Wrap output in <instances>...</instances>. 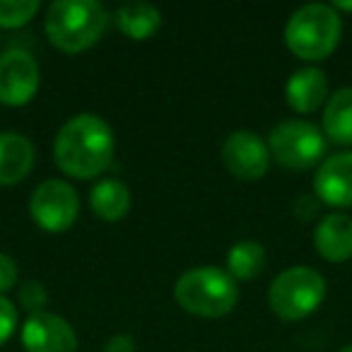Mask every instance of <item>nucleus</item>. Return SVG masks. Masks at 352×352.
<instances>
[{
    "mask_svg": "<svg viewBox=\"0 0 352 352\" xmlns=\"http://www.w3.org/2000/svg\"><path fill=\"white\" fill-rule=\"evenodd\" d=\"M338 352H352V345H345V347H340Z\"/></svg>",
    "mask_w": 352,
    "mask_h": 352,
    "instance_id": "26",
    "label": "nucleus"
},
{
    "mask_svg": "<svg viewBox=\"0 0 352 352\" xmlns=\"http://www.w3.org/2000/svg\"><path fill=\"white\" fill-rule=\"evenodd\" d=\"M41 73L34 56L25 49H8L0 56V104L25 107L36 97Z\"/></svg>",
    "mask_w": 352,
    "mask_h": 352,
    "instance_id": "8",
    "label": "nucleus"
},
{
    "mask_svg": "<svg viewBox=\"0 0 352 352\" xmlns=\"http://www.w3.org/2000/svg\"><path fill=\"white\" fill-rule=\"evenodd\" d=\"M265 249L254 239L239 241L227 254V273L234 280H254L265 268Z\"/></svg>",
    "mask_w": 352,
    "mask_h": 352,
    "instance_id": "18",
    "label": "nucleus"
},
{
    "mask_svg": "<svg viewBox=\"0 0 352 352\" xmlns=\"http://www.w3.org/2000/svg\"><path fill=\"white\" fill-rule=\"evenodd\" d=\"M109 15L97 0H56L44 17L49 41L63 54H80L107 32Z\"/></svg>",
    "mask_w": 352,
    "mask_h": 352,
    "instance_id": "2",
    "label": "nucleus"
},
{
    "mask_svg": "<svg viewBox=\"0 0 352 352\" xmlns=\"http://www.w3.org/2000/svg\"><path fill=\"white\" fill-rule=\"evenodd\" d=\"M285 99L297 113H314L328 102V78L321 68H302L289 75L285 85Z\"/></svg>",
    "mask_w": 352,
    "mask_h": 352,
    "instance_id": "13",
    "label": "nucleus"
},
{
    "mask_svg": "<svg viewBox=\"0 0 352 352\" xmlns=\"http://www.w3.org/2000/svg\"><path fill=\"white\" fill-rule=\"evenodd\" d=\"M323 135L336 145H352V87H340L328 97Z\"/></svg>",
    "mask_w": 352,
    "mask_h": 352,
    "instance_id": "17",
    "label": "nucleus"
},
{
    "mask_svg": "<svg viewBox=\"0 0 352 352\" xmlns=\"http://www.w3.org/2000/svg\"><path fill=\"white\" fill-rule=\"evenodd\" d=\"M333 10H352V3H336V6H333Z\"/></svg>",
    "mask_w": 352,
    "mask_h": 352,
    "instance_id": "25",
    "label": "nucleus"
},
{
    "mask_svg": "<svg viewBox=\"0 0 352 352\" xmlns=\"http://www.w3.org/2000/svg\"><path fill=\"white\" fill-rule=\"evenodd\" d=\"M17 321H20V314H17L15 304L0 294V345L10 340V336L17 328Z\"/></svg>",
    "mask_w": 352,
    "mask_h": 352,
    "instance_id": "21",
    "label": "nucleus"
},
{
    "mask_svg": "<svg viewBox=\"0 0 352 352\" xmlns=\"http://www.w3.org/2000/svg\"><path fill=\"white\" fill-rule=\"evenodd\" d=\"M176 304L191 316L220 318L227 316L239 302V289L227 270L215 265L191 268L174 285Z\"/></svg>",
    "mask_w": 352,
    "mask_h": 352,
    "instance_id": "3",
    "label": "nucleus"
},
{
    "mask_svg": "<svg viewBox=\"0 0 352 352\" xmlns=\"http://www.w3.org/2000/svg\"><path fill=\"white\" fill-rule=\"evenodd\" d=\"M34 166V145L20 133H0V186H15Z\"/></svg>",
    "mask_w": 352,
    "mask_h": 352,
    "instance_id": "14",
    "label": "nucleus"
},
{
    "mask_svg": "<svg viewBox=\"0 0 352 352\" xmlns=\"http://www.w3.org/2000/svg\"><path fill=\"white\" fill-rule=\"evenodd\" d=\"M314 246L318 256L331 263L352 258V217L345 212H328L314 230Z\"/></svg>",
    "mask_w": 352,
    "mask_h": 352,
    "instance_id": "12",
    "label": "nucleus"
},
{
    "mask_svg": "<svg viewBox=\"0 0 352 352\" xmlns=\"http://www.w3.org/2000/svg\"><path fill=\"white\" fill-rule=\"evenodd\" d=\"M39 8L41 6L36 0H0V27L3 30H17V27L34 20Z\"/></svg>",
    "mask_w": 352,
    "mask_h": 352,
    "instance_id": "19",
    "label": "nucleus"
},
{
    "mask_svg": "<svg viewBox=\"0 0 352 352\" xmlns=\"http://www.w3.org/2000/svg\"><path fill=\"white\" fill-rule=\"evenodd\" d=\"M342 34V20L333 6L311 3L292 12L285 25V44L297 58L318 63L336 51Z\"/></svg>",
    "mask_w": 352,
    "mask_h": 352,
    "instance_id": "4",
    "label": "nucleus"
},
{
    "mask_svg": "<svg viewBox=\"0 0 352 352\" xmlns=\"http://www.w3.org/2000/svg\"><path fill=\"white\" fill-rule=\"evenodd\" d=\"M30 215L49 234L68 232L80 215L78 191L60 179L41 182L30 198Z\"/></svg>",
    "mask_w": 352,
    "mask_h": 352,
    "instance_id": "7",
    "label": "nucleus"
},
{
    "mask_svg": "<svg viewBox=\"0 0 352 352\" xmlns=\"http://www.w3.org/2000/svg\"><path fill=\"white\" fill-rule=\"evenodd\" d=\"M131 188L118 179H104L89 193V208L104 222H118L131 210Z\"/></svg>",
    "mask_w": 352,
    "mask_h": 352,
    "instance_id": "16",
    "label": "nucleus"
},
{
    "mask_svg": "<svg viewBox=\"0 0 352 352\" xmlns=\"http://www.w3.org/2000/svg\"><path fill=\"white\" fill-rule=\"evenodd\" d=\"M22 345L27 352H78V336L63 316L39 311L27 316L22 326Z\"/></svg>",
    "mask_w": 352,
    "mask_h": 352,
    "instance_id": "10",
    "label": "nucleus"
},
{
    "mask_svg": "<svg viewBox=\"0 0 352 352\" xmlns=\"http://www.w3.org/2000/svg\"><path fill=\"white\" fill-rule=\"evenodd\" d=\"M17 299H20L22 309L27 314H39L44 311V307L49 304V294H46V287L39 283V280H25V283L17 287Z\"/></svg>",
    "mask_w": 352,
    "mask_h": 352,
    "instance_id": "20",
    "label": "nucleus"
},
{
    "mask_svg": "<svg viewBox=\"0 0 352 352\" xmlns=\"http://www.w3.org/2000/svg\"><path fill=\"white\" fill-rule=\"evenodd\" d=\"M321 206L323 203L318 201L314 193H304V196H299V198H294V203H292V212H294V217L297 220H302V222H311L314 217L321 212Z\"/></svg>",
    "mask_w": 352,
    "mask_h": 352,
    "instance_id": "23",
    "label": "nucleus"
},
{
    "mask_svg": "<svg viewBox=\"0 0 352 352\" xmlns=\"http://www.w3.org/2000/svg\"><path fill=\"white\" fill-rule=\"evenodd\" d=\"M222 164L239 182H258L270 166L268 142L251 131H234L222 145Z\"/></svg>",
    "mask_w": 352,
    "mask_h": 352,
    "instance_id": "9",
    "label": "nucleus"
},
{
    "mask_svg": "<svg viewBox=\"0 0 352 352\" xmlns=\"http://www.w3.org/2000/svg\"><path fill=\"white\" fill-rule=\"evenodd\" d=\"M118 32L126 34L133 41H145L160 30L162 25V12L152 3H142V0H133V3H123L113 15Z\"/></svg>",
    "mask_w": 352,
    "mask_h": 352,
    "instance_id": "15",
    "label": "nucleus"
},
{
    "mask_svg": "<svg viewBox=\"0 0 352 352\" xmlns=\"http://www.w3.org/2000/svg\"><path fill=\"white\" fill-rule=\"evenodd\" d=\"M323 299H326V280L309 265L285 268L268 289L270 309L283 321H302L311 316L323 304Z\"/></svg>",
    "mask_w": 352,
    "mask_h": 352,
    "instance_id": "5",
    "label": "nucleus"
},
{
    "mask_svg": "<svg viewBox=\"0 0 352 352\" xmlns=\"http://www.w3.org/2000/svg\"><path fill=\"white\" fill-rule=\"evenodd\" d=\"M17 278H20V268H17V261L10 254H3L0 251V294L6 297V292L17 287Z\"/></svg>",
    "mask_w": 352,
    "mask_h": 352,
    "instance_id": "22",
    "label": "nucleus"
},
{
    "mask_svg": "<svg viewBox=\"0 0 352 352\" xmlns=\"http://www.w3.org/2000/svg\"><path fill=\"white\" fill-rule=\"evenodd\" d=\"M116 140L113 131L97 113H78L56 133L54 160L63 174L89 182L111 166Z\"/></svg>",
    "mask_w": 352,
    "mask_h": 352,
    "instance_id": "1",
    "label": "nucleus"
},
{
    "mask_svg": "<svg viewBox=\"0 0 352 352\" xmlns=\"http://www.w3.org/2000/svg\"><path fill=\"white\" fill-rule=\"evenodd\" d=\"M270 157L280 166L292 171H307L326 155V135L309 121H283L268 135Z\"/></svg>",
    "mask_w": 352,
    "mask_h": 352,
    "instance_id": "6",
    "label": "nucleus"
},
{
    "mask_svg": "<svg viewBox=\"0 0 352 352\" xmlns=\"http://www.w3.org/2000/svg\"><path fill=\"white\" fill-rule=\"evenodd\" d=\"M314 196L331 208L352 206V150L326 157L314 176Z\"/></svg>",
    "mask_w": 352,
    "mask_h": 352,
    "instance_id": "11",
    "label": "nucleus"
},
{
    "mask_svg": "<svg viewBox=\"0 0 352 352\" xmlns=\"http://www.w3.org/2000/svg\"><path fill=\"white\" fill-rule=\"evenodd\" d=\"M104 352H138V342L128 333H116V336H111L107 340Z\"/></svg>",
    "mask_w": 352,
    "mask_h": 352,
    "instance_id": "24",
    "label": "nucleus"
}]
</instances>
